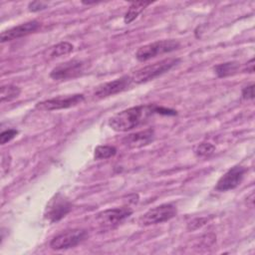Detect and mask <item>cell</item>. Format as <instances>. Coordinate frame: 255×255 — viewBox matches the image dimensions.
<instances>
[{"label":"cell","instance_id":"cell-1","mask_svg":"<svg viewBox=\"0 0 255 255\" xmlns=\"http://www.w3.org/2000/svg\"><path fill=\"white\" fill-rule=\"evenodd\" d=\"M152 114V105L131 107L112 117L109 121V126L116 131H128L138 127L148 116Z\"/></svg>","mask_w":255,"mask_h":255},{"label":"cell","instance_id":"cell-2","mask_svg":"<svg viewBox=\"0 0 255 255\" xmlns=\"http://www.w3.org/2000/svg\"><path fill=\"white\" fill-rule=\"evenodd\" d=\"M179 63H180V59L178 58H168L150 65H147L133 73V75L131 76L132 82L136 84H142V83L151 81L157 78L158 76H161L162 74L167 73Z\"/></svg>","mask_w":255,"mask_h":255},{"label":"cell","instance_id":"cell-3","mask_svg":"<svg viewBox=\"0 0 255 255\" xmlns=\"http://www.w3.org/2000/svg\"><path fill=\"white\" fill-rule=\"evenodd\" d=\"M179 47H180V43L177 40H173V39L160 40V41L149 43L147 45L140 47L136 51L135 57L139 62H145L158 55L175 51L179 49Z\"/></svg>","mask_w":255,"mask_h":255},{"label":"cell","instance_id":"cell-4","mask_svg":"<svg viewBox=\"0 0 255 255\" xmlns=\"http://www.w3.org/2000/svg\"><path fill=\"white\" fill-rule=\"evenodd\" d=\"M177 213V209L173 204L165 203L147 210L138 220L142 226H149L162 223L173 218Z\"/></svg>","mask_w":255,"mask_h":255},{"label":"cell","instance_id":"cell-5","mask_svg":"<svg viewBox=\"0 0 255 255\" xmlns=\"http://www.w3.org/2000/svg\"><path fill=\"white\" fill-rule=\"evenodd\" d=\"M86 62L82 60H70L56 66L50 73L55 81H67L81 76L86 70Z\"/></svg>","mask_w":255,"mask_h":255},{"label":"cell","instance_id":"cell-6","mask_svg":"<svg viewBox=\"0 0 255 255\" xmlns=\"http://www.w3.org/2000/svg\"><path fill=\"white\" fill-rule=\"evenodd\" d=\"M87 236L88 232L84 229L67 230L55 236L50 242V247L54 250L70 249L84 241Z\"/></svg>","mask_w":255,"mask_h":255},{"label":"cell","instance_id":"cell-7","mask_svg":"<svg viewBox=\"0 0 255 255\" xmlns=\"http://www.w3.org/2000/svg\"><path fill=\"white\" fill-rule=\"evenodd\" d=\"M85 97L82 94H74L67 96H59L49 100L39 102L36 105V109L40 111H58L63 109H69L75 107L84 102Z\"/></svg>","mask_w":255,"mask_h":255},{"label":"cell","instance_id":"cell-8","mask_svg":"<svg viewBox=\"0 0 255 255\" xmlns=\"http://www.w3.org/2000/svg\"><path fill=\"white\" fill-rule=\"evenodd\" d=\"M71 209V202L61 193H57L48 202L44 215L50 222H58L64 218Z\"/></svg>","mask_w":255,"mask_h":255},{"label":"cell","instance_id":"cell-9","mask_svg":"<svg viewBox=\"0 0 255 255\" xmlns=\"http://www.w3.org/2000/svg\"><path fill=\"white\" fill-rule=\"evenodd\" d=\"M131 213L132 209L126 206L110 208L99 212L96 216V220L100 226L104 228H112L129 217Z\"/></svg>","mask_w":255,"mask_h":255},{"label":"cell","instance_id":"cell-10","mask_svg":"<svg viewBox=\"0 0 255 255\" xmlns=\"http://www.w3.org/2000/svg\"><path fill=\"white\" fill-rule=\"evenodd\" d=\"M131 83L132 79L130 76H123L119 79L98 86L95 90V96L100 99L114 96L116 94L126 91L130 86Z\"/></svg>","mask_w":255,"mask_h":255},{"label":"cell","instance_id":"cell-11","mask_svg":"<svg viewBox=\"0 0 255 255\" xmlns=\"http://www.w3.org/2000/svg\"><path fill=\"white\" fill-rule=\"evenodd\" d=\"M246 169L241 165H235L227 170L217 181L216 190L227 191L236 188L242 181Z\"/></svg>","mask_w":255,"mask_h":255},{"label":"cell","instance_id":"cell-12","mask_svg":"<svg viewBox=\"0 0 255 255\" xmlns=\"http://www.w3.org/2000/svg\"><path fill=\"white\" fill-rule=\"evenodd\" d=\"M39 27H40V23L38 21H36V20L28 21L26 23L20 24L18 26H15L8 30L3 31L0 35V41L2 43H4V42L22 38L31 33H34L35 31L38 30Z\"/></svg>","mask_w":255,"mask_h":255},{"label":"cell","instance_id":"cell-13","mask_svg":"<svg viewBox=\"0 0 255 255\" xmlns=\"http://www.w3.org/2000/svg\"><path fill=\"white\" fill-rule=\"evenodd\" d=\"M154 139V130L147 128L134 133L128 134L123 138V143L128 148H139L152 142Z\"/></svg>","mask_w":255,"mask_h":255},{"label":"cell","instance_id":"cell-14","mask_svg":"<svg viewBox=\"0 0 255 255\" xmlns=\"http://www.w3.org/2000/svg\"><path fill=\"white\" fill-rule=\"evenodd\" d=\"M149 2H143V1H136L130 4L128 10L125 14L124 21L126 24L131 23L133 20L137 18V16L149 5Z\"/></svg>","mask_w":255,"mask_h":255},{"label":"cell","instance_id":"cell-15","mask_svg":"<svg viewBox=\"0 0 255 255\" xmlns=\"http://www.w3.org/2000/svg\"><path fill=\"white\" fill-rule=\"evenodd\" d=\"M239 63L237 62H226L218 64L214 67V72L219 78H225L236 74L239 70Z\"/></svg>","mask_w":255,"mask_h":255},{"label":"cell","instance_id":"cell-16","mask_svg":"<svg viewBox=\"0 0 255 255\" xmlns=\"http://www.w3.org/2000/svg\"><path fill=\"white\" fill-rule=\"evenodd\" d=\"M74 47L71 43L69 42H61L53 47H51L48 51H47V56L50 59H55L58 57H62L65 55L70 54L73 51Z\"/></svg>","mask_w":255,"mask_h":255},{"label":"cell","instance_id":"cell-17","mask_svg":"<svg viewBox=\"0 0 255 255\" xmlns=\"http://www.w3.org/2000/svg\"><path fill=\"white\" fill-rule=\"evenodd\" d=\"M21 93V90L13 85H7V86H2L1 87V92H0V100L1 102H9L12 101L13 99L17 98Z\"/></svg>","mask_w":255,"mask_h":255},{"label":"cell","instance_id":"cell-18","mask_svg":"<svg viewBox=\"0 0 255 255\" xmlns=\"http://www.w3.org/2000/svg\"><path fill=\"white\" fill-rule=\"evenodd\" d=\"M117 153V148L112 145H98L95 148V159H106L114 156Z\"/></svg>","mask_w":255,"mask_h":255},{"label":"cell","instance_id":"cell-19","mask_svg":"<svg viewBox=\"0 0 255 255\" xmlns=\"http://www.w3.org/2000/svg\"><path fill=\"white\" fill-rule=\"evenodd\" d=\"M214 151H215V146L210 142H201L194 149V153L198 157L210 156Z\"/></svg>","mask_w":255,"mask_h":255},{"label":"cell","instance_id":"cell-20","mask_svg":"<svg viewBox=\"0 0 255 255\" xmlns=\"http://www.w3.org/2000/svg\"><path fill=\"white\" fill-rule=\"evenodd\" d=\"M17 133H18V130L15 129V128H9V129H6V130L2 131L1 134H0L1 144H5L6 142L13 139L17 135Z\"/></svg>","mask_w":255,"mask_h":255},{"label":"cell","instance_id":"cell-21","mask_svg":"<svg viewBox=\"0 0 255 255\" xmlns=\"http://www.w3.org/2000/svg\"><path fill=\"white\" fill-rule=\"evenodd\" d=\"M208 218L207 217H200V218H195L193 220H191L188 225H187V229L188 230H195L200 228L201 226H203L205 223H207Z\"/></svg>","mask_w":255,"mask_h":255},{"label":"cell","instance_id":"cell-22","mask_svg":"<svg viewBox=\"0 0 255 255\" xmlns=\"http://www.w3.org/2000/svg\"><path fill=\"white\" fill-rule=\"evenodd\" d=\"M28 7H29V10L32 12H38V11L46 9L47 4L44 2H40V1H34V2H30Z\"/></svg>","mask_w":255,"mask_h":255},{"label":"cell","instance_id":"cell-23","mask_svg":"<svg viewBox=\"0 0 255 255\" xmlns=\"http://www.w3.org/2000/svg\"><path fill=\"white\" fill-rule=\"evenodd\" d=\"M242 98L245 100L254 99V85L251 84L242 90Z\"/></svg>","mask_w":255,"mask_h":255},{"label":"cell","instance_id":"cell-24","mask_svg":"<svg viewBox=\"0 0 255 255\" xmlns=\"http://www.w3.org/2000/svg\"><path fill=\"white\" fill-rule=\"evenodd\" d=\"M244 71L248 72V73H253L254 72V59L253 58L249 62L246 63Z\"/></svg>","mask_w":255,"mask_h":255}]
</instances>
